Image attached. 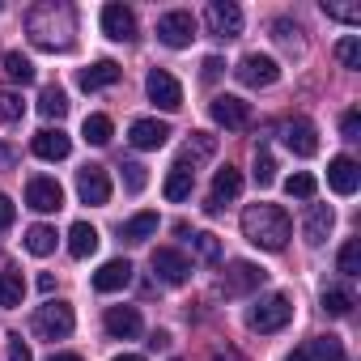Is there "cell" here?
Segmentation results:
<instances>
[{
	"label": "cell",
	"mask_w": 361,
	"mask_h": 361,
	"mask_svg": "<svg viewBox=\"0 0 361 361\" xmlns=\"http://www.w3.org/2000/svg\"><path fill=\"white\" fill-rule=\"evenodd\" d=\"M26 30H30L35 47H43V51H68L73 35H77V18H73L68 5H39V9H30Z\"/></svg>",
	"instance_id": "obj_1"
},
{
	"label": "cell",
	"mask_w": 361,
	"mask_h": 361,
	"mask_svg": "<svg viewBox=\"0 0 361 361\" xmlns=\"http://www.w3.org/2000/svg\"><path fill=\"white\" fill-rule=\"evenodd\" d=\"M243 234H247V243L259 247V251H285L293 226H289V213H285L281 204H251V209L243 213Z\"/></svg>",
	"instance_id": "obj_2"
},
{
	"label": "cell",
	"mask_w": 361,
	"mask_h": 361,
	"mask_svg": "<svg viewBox=\"0 0 361 361\" xmlns=\"http://www.w3.org/2000/svg\"><path fill=\"white\" fill-rule=\"evenodd\" d=\"M289 319H293V302H289L285 293H272V298H264V302H259V306H251V314H247L251 331H264V336L281 331Z\"/></svg>",
	"instance_id": "obj_3"
},
{
	"label": "cell",
	"mask_w": 361,
	"mask_h": 361,
	"mask_svg": "<svg viewBox=\"0 0 361 361\" xmlns=\"http://www.w3.org/2000/svg\"><path fill=\"white\" fill-rule=\"evenodd\" d=\"M234 77H238L247 90H268V85H276V77H281V64H276L272 56H259V51H251V56H243V60H238Z\"/></svg>",
	"instance_id": "obj_4"
},
{
	"label": "cell",
	"mask_w": 361,
	"mask_h": 361,
	"mask_svg": "<svg viewBox=\"0 0 361 361\" xmlns=\"http://www.w3.org/2000/svg\"><path fill=\"white\" fill-rule=\"evenodd\" d=\"M73 323H77V314H73L68 302H47V306H39V314H35V331H39L43 340H64V336H73Z\"/></svg>",
	"instance_id": "obj_5"
},
{
	"label": "cell",
	"mask_w": 361,
	"mask_h": 361,
	"mask_svg": "<svg viewBox=\"0 0 361 361\" xmlns=\"http://www.w3.org/2000/svg\"><path fill=\"white\" fill-rule=\"evenodd\" d=\"M157 39L166 43V47H192V39H196V18L188 13V9H170V13H161L157 18Z\"/></svg>",
	"instance_id": "obj_6"
},
{
	"label": "cell",
	"mask_w": 361,
	"mask_h": 361,
	"mask_svg": "<svg viewBox=\"0 0 361 361\" xmlns=\"http://www.w3.org/2000/svg\"><path fill=\"white\" fill-rule=\"evenodd\" d=\"M204 22H209V35L213 39H238L243 35V9L234 0H213L204 9Z\"/></svg>",
	"instance_id": "obj_7"
},
{
	"label": "cell",
	"mask_w": 361,
	"mask_h": 361,
	"mask_svg": "<svg viewBox=\"0 0 361 361\" xmlns=\"http://www.w3.org/2000/svg\"><path fill=\"white\" fill-rule=\"evenodd\" d=\"M209 115H213V123H221L226 132L251 128V106H247L243 98H234V94H217V98L209 102Z\"/></svg>",
	"instance_id": "obj_8"
},
{
	"label": "cell",
	"mask_w": 361,
	"mask_h": 361,
	"mask_svg": "<svg viewBox=\"0 0 361 361\" xmlns=\"http://www.w3.org/2000/svg\"><path fill=\"white\" fill-rule=\"evenodd\" d=\"M281 140H285V149L289 153H298V157H314L319 153V128L310 123V119H289V123H281Z\"/></svg>",
	"instance_id": "obj_9"
},
{
	"label": "cell",
	"mask_w": 361,
	"mask_h": 361,
	"mask_svg": "<svg viewBox=\"0 0 361 361\" xmlns=\"http://www.w3.org/2000/svg\"><path fill=\"white\" fill-rule=\"evenodd\" d=\"M264 281H268V272H264L259 264H251V259H234V264L226 268V276H221V289H226L230 298H238V293L259 289Z\"/></svg>",
	"instance_id": "obj_10"
},
{
	"label": "cell",
	"mask_w": 361,
	"mask_h": 361,
	"mask_svg": "<svg viewBox=\"0 0 361 361\" xmlns=\"http://www.w3.org/2000/svg\"><path fill=\"white\" fill-rule=\"evenodd\" d=\"M77 196H81V204H106L111 200V174L102 170V166H81L77 170Z\"/></svg>",
	"instance_id": "obj_11"
},
{
	"label": "cell",
	"mask_w": 361,
	"mask_h": 361,
	"mask_svg": "<svg viewBox=\"0 0 361 361\" xmlns=\"http://www.w3.org/2000/svg\"><path fill=\"white\" fill-rule=\"evenodd\" d=\"M153 272H157V281H166V285H188L192 259H188L183 251H174V247H157V251H153Z\"/></svg>",
	"instance_id": "obj_12"
},
{
	"label": "cell",
	"mask_w": 361,
	"mask_h": 361,
	"mask_svg": "<svg viewBox=\"0 0 361 361\" xmlns=\"http://www.w3.org/2000/svg\"><path fill=\"white\" fill-rule=\"evenodd\" d=\"M145 90H149L153 106H161V111H178V106H183V85H178L166 68H153L145 77Z\"/></svg>",
	"instance_id": "obj_13"
},
{
	"label": "cell",
	"mask_w": 361,
	"mask_h": 361,
	"mask_svg": "<svg viewBox=\"0 0 361 361\" xmlns=\"http://www.w3.org/2000/svg\"><path fill=\"white\" fill-rule=\"evenodd\" d=\"M26 204L35 209V213H56V209H64V188L56 183V178H30L26 183Z\"/></svg>",
	"instance_id": "obj_14"
},
{
	"label": "cell",
	"mask_w": 361,
	"mask_h": 361,
	"mask_svg": "<svg viewBox=\"0 0 361 361\" xmlns=\"http://www.w3.org/2000/svg\"><path fill=\"white\" fill-rule=\"evenodd\" d=\"M102 35L115 43H132L136 39V13L128 5H102Z\"/></svg>",
	"instance_id": "obj_15"
},
{
	"label": "cell",
	"mask_w": 361,
	"mask_h": 361,
	"mask_svg": "<svg viewBox=\"0 0 361 361\" xmlns=\"http://www.w3.org/2000/svg\"><path fill=\"white\" fill-rule=\"evenodd\" d=\"M327 183H331V192L336 196H353L357 188H361V170H357V161L353 157H331L327 161Z\"/></svg>",
	"instance_id": "obj_16"
},
{
	"label": "cell",
	"mask_w": 361,
	"mask_h": 361,
	"mask_svg": "<svg viewBox=\"0 0 361 361\" xmlns=\"http://www.w3.org/2000/svg\"><path fill=\"white\" fill-rule=\"evenodd\" d=\"M30 149H35V157H43V161H64V157L73 153V140H68V132H60V128H43V132L30 140Z\"/></svg>",
	"instance_id": "obj_17"
},
{
	"label": "cell",
	"mask_w": 361,
	"mask_h": 361,
	"mask_svg": "<svg viewBox=\"0 0 361 361\" xmlns=\"http://www.w3.org/2000/svg\"><path fill=\"white\" fill-rule=\"evenodd\" d=\"M128 140H132L136 149H161V145L170 140V123H161V119H132Z\"/></svg>",
	"instance_id": "obj_18"
},
{
	"label": "cell",
	"mask_w": 361,
	"mask_h": 361,
	"mask_svg": "<svg viewBox=\"0 0 361 361\" xmlns=\"http://www.w3.org/2000/svg\"><path fill=\"white\" fill-rule=\"evenodd\" d=\"M102 323H106V331H111L115 340H132V336H140V310H136V306H106Z\"/></svg>",
	"instance_id": "obj_19"
},
{
	"label": "cell",
	"mask_w": 361,
	"mask_h": 361,
	"mask_svg": "<svg viewBox=\"0 0 361 361\" xmlns=\"http://www.w3.org/2000/svg\"><path fill=\"white\" fill-rule=\"evenodd\" d=\"M238 192H243V174H238L234 166H221V170H217V178H213V192H209V204H204V209H209V213H217V209H221L226 200H234Z\"/></svg>",
	"instance_id": "obj_20"
},
{
	"label": "cell",
	"mask_w": 361,
	"mask_h": 361,
	"mask_svg": "<svg viewBox=\"0 0 361 361\" xmlns=\"http://www.w3.org/2000/svg\"><path fill=\"white\" fill-rule=\"evenodd\" d=\"M128 281H132V264H128V259H106V264L94 272V289H98V293L128 289Z\"/></svg>",
	"instance_id": "obj_21"
},
{
	"label": "cell",
	"mask_w": 361,
	"mask_h": 361,
	"mask_svg": "<svg viewBox=\"0 0 361 361\" xmlns=\"http://www.w3.org/2000/svg\"><path fill=\"white\" fill-rule=\"evenodd\" d=\"M331 226H336V213H331L327 204H310L302 234H306V243H310V247H323V243H327V234H331Z\"/></svg>",
	"instance_id": "obj_22"
},
{
	"label": "cell",
	"mask_w": 361,
	"mask_h": 361,
	"mask_svg": "<svg viewBox=\"0 0 361 361\" xmlns=\"http://www.w3.org/2000/svg\"><path fill=\"white\" fill-rule=\"evenodd\" d=\"M81 90H106V85H115L119 81V64L115 60H94L90 68H81Z\"/></svg>",
	"instance_id": "obj_23"
},
{
	"label": "cell",
	"mask_w": 361,
	"mask_h": 361,
	"mask_svg": "<svg viewBox=\"0 0 361 361\" xmlns=\"http://www.w3.org/2000/svg\"><path fill=\"white\" fill-rule=\"evenodd\" d=\"M98 251V230L90 226V221H77L73 230H68V255L73 259H85V255H94Z\"/></svg>",
	"instance_id": "obj_24"
},
{
	"label": "cell",
	"mask_w": 361,
	"mask_h": 361,
	"mask_svg": "<svg viewBox=\"0 0 361 361\" xmlns=\"http://www.w3.org/2000/svg\"><path fill=\"white\" fill-rule=\"evenodd\" d=\"M192 188H196V174L188 170V166H174L170 174H166V200H188L192 196Z\"/></svg>",
	"instance_id": "obj_25"
},
{
	"label": "cell",
	"mask_w": 361,
	"mask_h": 361,
	"mask_svg": "<svg viewBox=\"0 0 361 361\" xmlns=\"http://www.w3.org/2000/svg\"><path fill=\"white\" fill-rule=\"evenodd\" d=\"M22 298H26V281H22V272H0V306L13 310V306H22Z\"/></svg>",
	"instance_id": "obj_26"
},
{
	"label": "cell",
	"mask_w": 361,
	"mask_h": 361,
	"mask_svg": "<svg viewBox=\"0 0 361 361\" xmlns=\"http://www.w3.org/2000/svg\"><path fill=\"white\" fill-rule=\"evenodd\" d=\"M39 115H43V119H64V115H68V98H64L60 85H47V90L39 94Z\"/></svg>",
	"instance_id": "obj_27"
},
{
	"label": "cell",
	"mask_w": 361,
	"mask_h": 361,
	"mask_svg": "<svg viewBox=\"0 0 361 361\" xmlns=\"http://www.w3.org/2000/svg\"><path fill=\"white\" fill-rule=\"evenodd\" d=\"M128 243H145V238H153L157 234V213H136L132 221H123V230H119Z\"/></svg>",
	"instance_id": "obj_28"
},
{
	"label": "cell",
	"mask_w": 361,
	"mask_h": 361,
	"mask_svg": "<svg viewBox=\"0 0 361 361\" xmlns=\"http://www.w3.org/2000/svg\"><path fill=\"white\" fill-rule=\"evenodd\" d=\"M213 149H217V145H213V136H204V132H192V145L183 149V157H178L174 166H188V170L196 174V157H209Z\"/></svg>",
	"instance_id": "obj_29"
},
{
	"label": "cell",
	"mask_w": 361,
	"mask_h": 361,
	"mask_svg": "<svg viewBox=\"0 0 361 361\" xmlns=\"http://www.w3.org/2000/svg\"><path fill=\"white\" fill-rule=\"evenodd\" d=\"M26 251L30 255H51L56 251V230L51 226H30L26 230Z\"/></svg>",
	"instance_id": "obj_30"
},
{
	"label": "cell",
	"mask_w": 361,
	"mask_h": 361,
	"mask_svg": "<svg viewBox=\"0 0 361 361\" xmlns=\"http://www.w3.org/2000/svg\"><path fill=\"white\" fill-rule=\"evenodd\" d=\"M306 353L319 357V361H344V344H340V336H314V340L306 344Z\"/></svg>",
	"instance_id": "obj_31"
},
{
	"label": "cell",
	"mask_w": 361,
	"mask_h": 361,
	"mask_svg": "<svg viewBox=\"0 0 361 361\" xmlns=\"http://www.w3.org/2000/svg\"><path fill=\"white\" fill-rule=\"evenodd\" d=\"M85 140L90 145H106L111 136H115V123H111V115H85Z\"/></svg>",
	"instance_id": "obj_32"
},
{
	"label": "cell",
	"mask_w": 361,
	"mask_h": 361,
	"mask_svg": "<svg viewBox=\"0 0 361 361\" xmlns=\"http://www.w3.org/2000/svg\"><path fill=\"white\" fill-rule=\"evenodd\" d=\"M285 192H289L293 200H314V192H319V183H314V174H306V170H298V174H289V178H285Z\"/></svg>",
	"instance_id": "obj_33"
},
{
	"label": "cell",
	"mask_w": 361,
	"mask_h": 361,
	"mask_svg": "<svg viewBox=\"0 0 361 361\" xmlns=\"http://www.w3.org/2000/svg\"><path fill=\"white\" fill-rule=\"evenodd\" d=\"M5 73H9V81H18V85H30V81H35V64H30L22 51H9V56H5Z\"/></svg>",
	"instance_id": "obj_34"
},
{
	"label": "cell",
	"mask_w": 361,
	"mask_h": 361,
	"mask_svg": "<svg viewBox=\"0 0 361 361\" xmlns=\"http://www.w3.org/2000/svg\"><path fill=\"white\" fill-rule=\"evenodd\" d=\"M336 268H340L344 276H361V243H357V238H348V243L340 247V255H336Z\"/></svg>",
	"instance_id": "obj_35"
},
{
	"label": "cell",
	"mask_w": 361,
	"mask_h": 361,
	"mask_svg": "<svg viewBox=\"0 0 361 361\" xmlns=\"http://www.w3.org/2000/svg\"><path fill=\"white\" fill-rule=\"evenodd\" d=\"M323 310H327L331 319H344V314L353 310V293H348V289H327V293H323Z\"/></svg>",
	"instance_id": "obj_36"
},
{
	"label": "cell",
	"mask_w": 361,
	"mask_h": 361,
	"mask_svg": "<svg viewBox=\"0 0 361 361\" xmlns=\"http://www.w3.org/2000/svg\"><path fill=\"white\" fill-rule=\"evenodd\" d=\"M336 60H340L344 68H361V39H357V35L340 39V43H336Z\"/></svg>",
	"instance_id": "obj_37"
},
{
	"label": "cell",
	"mask_w": 361,
	"mask_h": 361,
	"mask_svg": "<svg viewBox=\"0 0 361 361\" xmlns=\"http://www.w3.org/2000/svg\"><path fill=\"white\" fill-rule=\"evenodd\" d=\"M298 35H302V30H298L293 22H285V18H281V22H272V39H276L281 47H289V51H302V39H298Z\"/></svg>",
	"instance_id": "obj_38"
},
{
	"label": "cell",
	"mask_w": 361,
	"mask_h": 361,
	"mask_svg": "<svg viewBox=\"0 0 361 361\" xmlns=\"http://www.w3.org/2000/svg\"><path fill=\"white\" fill-rule=\"evenodd\" d=\"M192 243H196V255L204 259V264H217L221 259V243H217V234H192Z\"/></svg>",
	"instance_id": "obj_39"
},
{
	"label": "cell",
	"mask_w": 361,
	"mask_h": 361,
	"mask_svg": "<svg viewBox=\"0 0 361 361\" xmlns=\"http://www.w3.org/2000/svg\"><path fill=\"white\" fill-rule=\"evenodd\" d=\"M272 178H276V161H272V153H268V149H255V183L268 188Z\"/></svg>",
	"instance_id": "obj_40"
},
{
	"label": "cell",
	"mask_w": 361,
	"mask_h": 361,
	"mask_svg": "<svg viewBox=\"0 0 361 361\" xmlns=\"http://www.w3.org/2000/svg\"><path fill=\"white\" fill-rule=\"evenodd\" d=\"M26 115V102L18 94H0V123H18Z\"/></svg>",
	"instance_id": "obj_41"
},
{
	"label": "cell",
	"mask_w": 361,
	"mask_h": 361,
	"mask_svg": "<svg viewBox=\"0 0 361 361\" xmlns=\"http://www.w3.org/2000/svg\"><path fill=\"white\" fill-rule=\"evenodd\" d=\"M323 13L327 18H336V22H348V26H361V5H323Z\"/></svg>",
	"instance_id": "obj_42"
},
{
	"label": "cell",
	"mask_w": 361,
	"mask_h": 361,
	"mask_svg": "<svg viewBox=\"0 0 361 361\" xmlns=\"http://www.w3.org/2000/svg\"><path fill=\"white\" fill-rule=\"evenodd\" d=\"M123 183H128V192H145L149 174H145V166H140V161H128V166H123Z\"/></svg>",
	"instance_id": "obj_43"
},
{
	"label": "cell",
	"mask_w": 361,
	"mask_h": 361,
	"mask_svg": "<svg viewBox=\"0 0 361 361\" xmlns=\"http://www.w3.org/2000/svg\"><path fill=\"white\" fill-rule=\"evenodd\" d=\"M340 132H344V140H361V111L357 106L340 115Z\"/></svg>",
	"instance_id": "obj_44"
},
{
	"label": "cell",
	"mask_w": 361,
	"mask_h": 361,
	"mask_svg": "<svg viewBox=\"0 0 361 361\" xmlns=\"http://www.w3.org/2000/svg\"><path fill=\"white\" fill-rule=\"evenodd\" d=\"M9 361H35L30 357V344L22 336H9Z\"/></svg>",
	"instance_id": "obj_45"
},
{
	"label": "cell",
	"mask_w": 361,
	"mask_h": 361,
	"mask_svg": "<svg viewBox=\"0 0 361 361\" xmlns=\"http://www.w3.org/2000/svg\"><path fill=\"white\" fill-rule=\"evenodd\" d=\"M13 217H18V209H13V200L0 192V230H9L13 226Z\"/></svg>",
	"instance_id": "obj_46"
},
{
	"label": "cell",
	"mask_w": 361,
	"mask_h": 361,
	"mask_svg": "<svg viewBox=\"0 0 361 361\" xmlns=\"http://www.w3.org/2000/svg\"><path fill=\"white\" fill-rule=\"evenodd\" d=\"M221 68H226V64H221L217 56H209V60H204V81H217V77H221Z\"/></svg>",
	"instance_id": "obj_47"
},
{
	"label": "cell",
	"mask_w": 361,
	"mask_h": 361,
	"mask_svg": "<svg viewBox=\"0 0 361 361\" xmlns=\"http://www.w3.org/2000/svg\"><path fill=\"white\" fill-rule=\"evenodd\" d=\"M209 361H247V357H243L238 348H221V353H213Z\"/></svg>",
	"instance_id": "obj_48"
},
{
	"label": "cell",
	"mask_w": 361,
	"mask_h": 361,
	"mask_svg": "<svg viewBox=\"0 0 361 361\" xmlns=\"http://www.w3.org/2000/svg\"><path fill=\"white\" fill-rule=\"evenodd\" d=\"M39 289H43V293H51V289H56V276H47V272H43V276H39Z\"/></svg>",
	"instance_id": "obj_49"
},
{
	"label": "cell",
	"mask_w": 361,
	"mask_h": 361,
	"mask_svg": "<svg viewBox=\"0 0 361 361\" xmlns=\"http://www.w3.org/2000/svg\"><path fill=\"white\" fill-rule=\"evenodd\" d=\"M285 361H310V353H306V348H293V353H289Z\"/></svg>",
	"instance_id": "obj_50"
},
{
	"label": "cell",
	"mask_w": 361,
	"mask_h": 361,
	"mask_svg": "<svg viewBox=\"0 0 361 361\" xmlns=\"http://www.w3.org/2000/svg\"><path fill=\"white\" fill-rule=\"evenodd\" d=\"M47 361H81V357H77V353H51Z\"/></svg>",
	"instance_id": "obj_51"
},
{
	"label": "cell",
	"mask_w": 361,
	"mask_h": 361,
	"mask_svg": "<svg viewBox=\"0 0 361 361\" xmlns=\"http://www.w3.org/2000/svg\"><path fill=\"white\" fill-rule=\"evenodd\" d=\"M115 361H145V357H140V353H119Z\"/></svg>",
	"instance_id": "obj_52"
}]
</instances>
